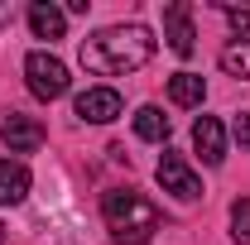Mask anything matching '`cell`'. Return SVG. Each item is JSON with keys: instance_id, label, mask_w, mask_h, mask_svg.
<instances>
[{"instance_id": "1", "label": "cell", "mask_w": 250, "mask_h": 245, "mask_svg": "<svg viewBox=\"0 0 250 245\" xmlns=\"http://www.w3.org/2000/svg\"><path fill=\"white\" fill-rule=\"evenodd\" d=\"M77 58L96 77H125V72H135V67H145L154 58V34L145 24H111V29L82 39Z\"/></svg>"}, {"instance_id": "2", "label": "cell", "mask_w": 250, "mask_h": 245, "mask_svg": "<svg viewBox=\"0 0 250 245\" xmlns=\"http://www.w3.org/2000/svg\"><path fill=\"white\" fill-rule=\"evenodd\" d=\"M101 216H106L116 245H149V236L159 231V207L130 187H111L101 197Z\"/></svg>"}, {"instance_id": "3", "label": "cell", "mask_w": 250, "mask_h": 245, "mask_svg": "<svg viewBox=\"0 0 250 245\" xmlns=\"http://www.w3.org/2000/svg\"><path fill=\"white\" fill-rule=\"evenodd\" d=\"M24 77H29V92L39 96V101H58V96L72 87V77H67L62 58L43 53V48H34L29 58H24Z\"/></svg>"}, {"instance_id": "4", "label": "cell", "mask_w": 250, "mask_h": 245, "mask_svg": "<svg viewBox=\"0 0 250 245\" xmlns=\"http://www.w3.org/2000/svg\"><path fill=\"white\" fill-rule=\"evenodd\" d=\"M154 173H159V187H164V192H173V197H183V202H197V197H202V178L188 168L183 154H168V149H164V159H159Z\"/></svg>"}, {"instance_id": "5", "label": "cell", "mask_w": 250, "mask_h": 245, "mask_svg": "<svg viewBox=\"0 0 250 245\" xmlns=\"http://www.w3.org/2000/svg\"><path fill=\"white\" fill-rule=\"evenodd\" d=\"M164 39H168V48H173L178 58H192L197 34H192V5H188V0H168V5H164Z\"/></svg>"}, {"instance_id": "6", "label": "cell", "mask_w": 250, "mask_h": 245, "mask_svg": "<svg viewBox=\"0 0 250 245\" xmlns=\"http://www.w3.org/2000/svg\"><path fill=\"white\" fill-rule=\"evenodd\" d=\"M77 116L92 125H111L121 116V92L116 87H87V92L77 96Z\"/></svg>"}, {"instance_id": "7", "label": "cell", "mask_w": 250, "mask_h": 245, "mask_svg": "<svg viewBox=\"0 0 250 245\" xmlns=\"http://www.w3.org/2000/svg\"><path fill=\"white\" fill-rule=\"evenodd\" d=\"M0 140L10 144V154H34L39 144H43V125L34 121V116H5Z\"/></svg>"}, {"instance_id": "8", "label": "cell", "mask_w": 250, "mask_h": 245, "mask_svg": "<svg viewBox=\"0 0 250 245\" xmlns=\"http://www.w3.org/2000/svg\"><path fill=\"white\" fill-rule=\"evenodd\" d=\"M192 144H197V154H202V163H212V168L226 159V130H221L217 116H197V125H192Z\"/></svg>"}, {"instance_id": "9", "label": "cell", "mask_w": 250, "mask_h": 245, "mask_svg": "<svg viewBox=\"0 0 250 245\" xmlns=\"http://www.w3.org/2000/svg\"><path fill=\"white\" fill-rule=\"evenodd\" d=\"M29 29H34V39H62L67 34V15H62L58 5H48V0H34L29 5Z\"/></svg>"}, {"instance_id": "10", "label": "cell", "mask_w": 250, "mask_h": 245, "mask_svg": "<svg viewBox=\"0 0 250 245\" xmlns=\"http://www.w3.org/2000/svg\"><path fill=\"white\" fill-rule=\"evenodd\" d=\"M24 197H29V168H24L20 159H0V202L15 207V202H24Z\"/></svg>"}, {"instance_id": "11", "label": "cell", "mask_w": 250, "mask_h": 245, "mask_svg": "<svg viewBox=\"0 0 250 245\" xmlns=\"http://www.w3.org/2000/svg\"><path fill=\"white\" fill-rule=\"evenodd\" d=\"M202 96H207V87H202L197 72H173L168 77V101L173 106H202Z\"/></svg>"}, {"instance_id": "12", "label": "cell", "mask_w": 250, "mask_h": 245, "mask_svg": "<svg viewBox=\"0 0 250 245\" xmlns=\"http://www.w3.org/2000/svg\"><path fill=\"white\" fill-rule=\"evenodd\" d=\"M135 135L149 140V144H164V140H168V116H164L159 106H140V111H135Z\"/></svg>"}, {"instance_id": "13", "label": "cell", "mask_w": 250, "mask_h": 245, "mask_svg": "<svg viewBox=\"0 0 250 245\" xmlns=\"http://www.w3.org/2000/svg\"><path fill=\"white\" fill-rule=\"evenodd\" d=\"M221 67H226L231 77H250V39L226 43V48H221Z\"/></svg>"}, {"instance_id": "14", "label": "cell", "mask_w": 250, "mask_h": 245, "mask_svg": "<svg viewBox=\"0 0 250 245\" xmlns=\"http://www.w3.org/2000/svg\"><path fill=\"white\" fill-rule=\"evenodd\" d=\"M231 241L250 245V197H236L231 202Z\"/></svg>"}, {"instance_id": "15", "label": "cell", "mask_w": 250, "mask_h": 245, "mask_svg": "<svg viewBox=\"0 0 250 245\" xmlns=\"http://www.w3.org/2000/svg\"><path fill=\"white\" fill-rule=\"evenodd\" d=\"M217 10H226V20L236 29H250V5H226V0H217Z\"/></svg>"}, {"instance_id": "16", "label": "cell", "mask_w": 250, "mask_h": 245, "mask_svg": "<svg viewBox=\"0 0 250 245\" xmlns=\"http://www.w3.org/2000/svg\"><path fill=\"white\" fill-rule=\"evenodd\" d=\"M236 144H241V149H250V111H241V116H236Z\"/></svg>"}, {"instance_id": "17", "label": "cell", "mask_w": 250, "mask_h": 245, "mask_svg": "<svg viewBox=\"0 0 250 245\" xmlns=\"http://www.w3.org/2000/svg\"><path fill=\"white\" fill-rule=\"evenodd\" d=\"M15 20V5H0V24H10Z\"/></svg>"}, {"instance_id": "18", "label": "cell", "mask_w": 250, "mask_h": 245, "mask_svg": "<svg viewBox=\"0 0 250 245\" xmlns=\"http://www.w3.org/2000/svg\"><path fill=\"white\" fill-rule=\"evenodd\" d=\"M0 245H5V226H0Z\"/></svg>"}]
</instances>
